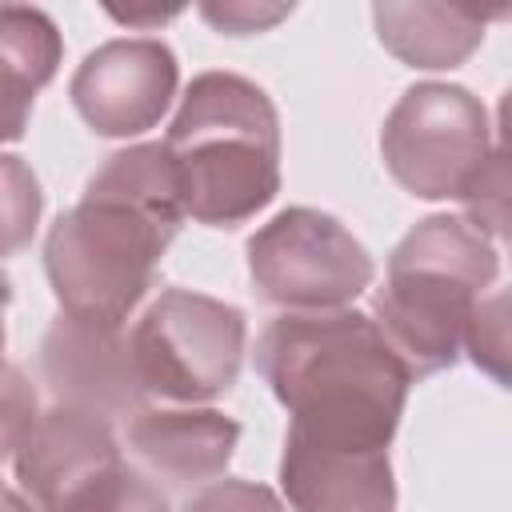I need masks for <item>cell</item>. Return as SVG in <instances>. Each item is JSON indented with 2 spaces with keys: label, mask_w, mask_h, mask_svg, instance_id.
Returning a JSON list of instances; mask_svg holds the SVG:
<instances>
[{
  "label": "cell",
  "mask_w": 512,
  "mask_h": 512,
  "mask_svg": "<svg viewBox=\"0 0 512 512\" xmlns=\"http://www.w3.org/2000/svg\"><path fill=\"white\" fill-rule=\"evenodd\" d=\"M468 360L504 392H512V288L484 296L464 332Z\"/></svg>",
  "instance_id": "17"
},
{
  "label": "cell",
  "mask_w": 512,
  "mask_h": 512,
  "mask_svg": "<svg viewBox=\"0 0 512 512\" xmlns=\"http://www.w3.org/2000/svg\"><path fill=\"white\" fill-rule=\"evenodd\" d=\"M496 136H500V144L504 148H512V88L500 96V104H496Z\"/></svg>",
  "instance_id": "21"
},
{
  "label": "cell",
  "mask_w": 512,
  "mask_h": 512,
  "mask_svg": "<svg viewBox=\"0 0 512 512\" xmlns=\"http://www.w3.org/2000/svg\"><path fill=\"white\" fill-rule=\"evenodd\" d=\"M280 488L292 512H396L388 448H328L284 432Z\"/></svg>",
  "instance_id": "12"
},
{
  "label": "cell",
  "mask_w": 512,
  "mask_h": 512,
  "mask_svg": "<svg viewBox=\"0 0 512 512\" xmlns=\"http://www.w3.org/2000/svg\"><path fill=\"white\" fill-rule=\"evenodd\" d=\"M180 64L164 40L120 36L84 56L68 96L80 120L108 140H128L156 128L176 96Z\"/></svg>",
  "instance_id": "8"
},
{
  "label": "cell",
  "mask_w": 512,
  "mask_h": 512,
  "mask_svg": "<svg viewBox=\"0 0 512 512\" xmlns=\"http://www.w3.org/2000/svg\"><path fill=\"white\" fill-rule=\"evenodd\" d=\"M128 344L148 400L208 404L240 376L248 320L216 296L164 288L132 324Z\"/></svg>",
  "instance_id": "5"
},
{
  "label": "cell",
  "mask_w": 512,
  "mask_h": 512,
  "mask_svg": "<svg viewBox=\"0 0 512 512\" xmlns=\"http://www.w3.org/2000/svg\"><path fill=\"white\" fill-rule=\"evenodd\" d=\"M4 456L36 512L56 508L76 484L124 460L112 420L72 404H52L48 412H40L20 432V440L4 448Z\"/></svg>",
  "instance_id": "10"
},
{
  "label": "cell",
  "mask_w": 512,
  "mask_h": 512,
  "mask_svg": "<svg viewBox=\"0 0 512 512\" xmlns=\"http://www.w3.org/2000/svg\"><path fill=\"white\" fill-rule=\"evenodd\" d=\"M124 444L152 480L168 488H208L224 480L240 444V424L216 408L144 404L124 420Z\"/></svg>",
  "instance_id": "11"
},
{
  "label": "cell",
  "mask_w": 512,
  "mask_h": 512,
  "mask_svg": "<svg viewBox=\"0 0 512 512\" xmlns=\"http://www.w3.org/2000/svg\"><path fill=\"white\" fill-rule=\"evenodd\" d=\"M184 216L164 144L112 152L84 184L80 204L60 212L44 240V272L60 312L124 328L156 284Z\"/></svg>",
  "instance_id": "1"
},
{
  "label": "cell",
  "mask_w": 512,
  "mask_h": 512,
  "mask_svg": "<svg viewBox=\"0 0 512 512\" xmlns=\"http://www.w3.org/2000/svg\"><path fill=\"white\" fill-rule=\"evenodd\" d=\"M164 148L184 212L200 224L236 228L280 192V116L272 96L248 76H192Z\"/></svg>",
  "instance_id": "3"
},
{
  "label": "cell",
  "mask_w": 512,
  "mask_h": 512,
  "mask_svg": "<svg viewBox=\"0 0 512 512\" xmlns=\"http://www.w3.org/2000/svg\"><path fill=\"white\" fill-rule=\"evenodd\" d=\"M248 276L260 300L288 312L348 308L376 280L368 248L320 208H284L248 240Z\"/></svg>",
  "instance_id": "6"
},
{
  "label": "cell",
  "mask_w": 512,
  "mask_h": 512,
  "mask_svg": "<svg viewBox=\"0 0 512 512\" xmlns=\"http://www.w3.org/2000/svg\"><path fill=\"white\" fill-rule=\"evenodd\" d=\"M4 180H8V248H20L28 228H36L40 188H36V176L24 172L20 156H4Z\"/></svg>",
  "instance_id": "19"
},
{
  "label": "cell",
  "mask_w": 512,
  "mask_h": 512,
  "mask_svg": "<svg viewBox=\"0 0 512 512\" xmlns=\"http://www.w3.org/2000/svg\"><path fill=\"white\" fill-rule=\"evenodd\" d=\"M184 512H292V508L268 484L224 476V480L200 488L196 496H188Z\"/></svg>",
  "instance_id": "18"
},
{
  "label": "cell",
  "mask_w": 512,
  "mask_h": 512,
  "mask_svg": "<svg viewBox=\"0 0 512 512\" xmlns=\"http://www.w3.org/2000/svg\"><path fill=\"white\" fill-rule=\"evenodd\" d=\"M0 44H4V96H8L4 136L20 140L28 108L36 100V92L56 76L64 44H60L56 24L40 8H20V4H4Z\"/></svg>",
  "instance_id": "14"
},
{
  "label": "cell",
  "mask_w": 512,
  "mask_h": 512,
  "mask_svg": "<svg viewBox=\"0 0 512 512\" xmlns=\"http://www.w3.org/2000/svg\"><path fill=\"white\" fill-rule=\"evenodd\" d=\"M464 220L480 228L488 240H500L512 248V148L496 144L488 148L484 164L460 192Z\"/></svg>",
  "instance_id": "16"
},
{
  "label": "cell",
  "mask_w": 512,
  "mask_h": 512,
  "mask_svg": "<svg viewBox=\"0 0 512 512\" xmlns=\"http://www.w3.org/2000/svg\"><path fill=\"white\" fill-rule=\"evenodd\" d=\"M48 512H168V496L152 476L116 460L96 476H88L84 484H76Z\"/></svg>",
  "instance_id": "15"
},
{
  "label": "cell",
  "mask_w": 512,
  "mask_h": 512,
  "mask_svg": "<svg viewBox=\"0 0 512 512\" xmlns=\"http://www.w3.org/2000/svg\"><path fill=\"white\" fill-rule=\"evenodd\" d=\"M388 176L420 200H460L488 156V112L460 84L424 80L404 88L380 128Z\"/></svg>",
  "instance_id": "7"
},
{
  "label": "cell",
  "mask_w": 512,
  "mask_h": 512,
  "mask_svg": "<svg viewBox=\"0 0 512 512\" xmlns=\"http://www.w3.org/2000/svg\"><path fill=\"white\" fill-rule=\"evenodd\" d=\"M292 8H252V4H204L200 8V16L204 20H212L220 32H228V36H248V32H260V28H268V24H276L280 16H288Z\"/></svg>",
  "instance_id": "20"
},
{
  "label": "cell",
  "mask_w": 512,
  "mask_h": 512,
  "mask_svg": "<svg viewBox=\"0 0 512 512\" xmlns=\"http://www.w3.org/2000/svg\"><path fill=\"white\" fill-rule=\"evenodd\" d=\"M488 16L508 12H476L464 4H372V24L380 44L408 68H456L464 64L480 40Z\"/></svg>",
  "instance_id": "13"
},
{
  "label": "cell",
  "mask_w": 512,
  "mask_h": 512,
  "mask_svg": "<svg viewBox=\"0 0 512 512\" xmlns=\"http://www.w3.org/2000/svg\"><path fill=\"white\" fill-rule=\"evenodd\" d=\"M36 368L56 404H72L104 420H128L148 404L132 364V344L120 324H96L60 312L40 340Z\"/></svg>",
  "instance_id": "9"
},
{
  "label": "cell",
  "mask_w": 512,
  "mask_h": 512,
  "mask_svg": "<svg viewBox=\"0 0 512 512\" xmlns=\"http://www.w3.org/2000/svg\"><path fill=\"white\" fill-rule=\"evenodd\" d=\"M256 372L288 408V432L328 448H388L416 380L356 308L284 312L256 340Z\"/></svg>",
  "instance_id": "2"
},
{
  "label": "cell",
  "mask_w": 512,
  "mask_h": 512,
  "mask_svg": "<svg viewBox=\"0 0 512 512\" xmlns=\"http://www.w3.org/2000/svg\"><path fill=\"white\" fill-rule=\"evenodd\" d=\"M496 272L500 256L492 240L464 216L436 212L400 236L384 288L372 296V320L416 380L460 360L468 320Z\"/></svg>",
  "instance_id": "4"
}]
</instances>
